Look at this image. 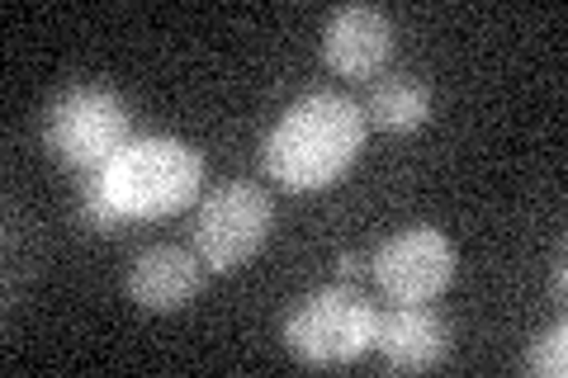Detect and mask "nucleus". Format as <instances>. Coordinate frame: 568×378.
<instances>
[{"instance_id":"1","label":"nucleus","mask_w":568,"mask_h":378,"mask_svg":"<svg viewBox=\"0 0 568 378\" xmlns=\"http://www.w3.org/2000/svg\"><path fill=\"white\" fill-rule=\"evenodd\" d=\"M365 110L351 95L317 90L284 110L261 147V171L290 194L336 185L365 152Z\"/></svg>"},{"instance_id":"2","label":"nucleus","mask_w":568,"mask_h":378,"mask_svg":"<svg viewBox=\"0 0 568 378\" xmlns=\"http://www.w3.org/2000/svg\"><path fill=\"white\" fill-rule=\"evenodd\" d=\"M100 180L123 218H166L200 200L204 156L181 137H133Z\"/></svg>"},{"instance_id":"3","label":"nucleus","mask_w":568,"mask_h":378,"mask_svg":"<svg viewBox=\"0 0 568 378\" xmlns=\"http://www.w3.org/2000/svg\"><path fill=\"white\" fill-rule=\"evenodd\" d=\"M133 142V104L104 85H71L43 114V147L71 171H104Z\"/></svg>"},{"instance_id":"4","label":"nucleus","mask_w":568,"mask_h":378,"mask_svg":"<svg viewBox=\"0 0 568 378\" xmlns=\"http://www.w3.org/2000/svg\"><path fill=\"white\" fill-rule=\"evenodd\" d=\"M375 331H379L375 303L361 289L327 284V289L308 294L284 317V350H290L298 365L342 369V365H355L365 350H375Z\"/></svg>"},{"instance_id":"5","label":"nucleus","mask_w":568,"mask_h":378,"mask_svg":"<svg viewBox=\"0 0 568 378\" xmlns=\"http://www.w3.org/2000/svg\"><path fill=\"white\" fill-rule=\"evenodd\" d=\"M275 227V200L256 180H223L209 190V200L194 223V251L213 275H233L246 260L261 256L265 237Z\"/></svg>"},{"instance_id":"6","label":"nucleus","mask_w":568,"mask_h":378,"mask_svg":"<svg viewBox=\"0 0 568 378\" xmlns=\"http://www.w3.org/2000/svg\"><path fill=\"white\" fill-rule=\"evenodd\" d=\"M455 265H459V256H455V242L446 232L407 227L375 251L369 275H375L379 294L388 303H432L450 289Z\"/></svg>"},{"instance_id":"7","label":"nucleus","mask_w":568,"mask_h":378,"mask_svg":"<svg viewBox=\"0 0 568 378\" xmlns=\"http://www.w3.org/2000/svg\"><path fill=\"white\" fill-rule=\"evenodd\" d=\"M394 58V20L379 6H342L323 24V62L346 81H375Z\"/></svg>"},{"instance_id":"8","label":"nucleus","mask_w":568,"mask_h":378,"mask_svg":"<svg viewBox=\"0 0 568 378\" xmlns=\"http://www.w3.org/2000/svg\"><path fill=\"white\" fill-rule=\"evenodd\" d=\"M204 275H209V265L200 260V251L156 242L148 251H138L123 289H129V298L142 313H181L204 289Z\"/></svg>"},{"instance_id":"9","label":"nucleus","mask_w":568,"mask_h":378,"mask_svg":"<svg viewBox=\"0 0 568 378\" xmlns=\"http://www.w3.org/2000/svg\"><path fill=\"white\" fill-rule=\"evenodd\" d=\"M375 350L394 374H426L446 365L450 355V321L426 303H398L394 313H379Z\"/></svg>"},{"instance_id":"10","label":"nucleus","mask_w":568,"mask_h":378,"mask_svg":"<svg viewBox=\"0 0 568 378\" xmlns=\"http://www.w3.org/2000/svg\"><path fill=\"white\" fill-rule=\"evenodd\" d=\"M365 123H375L384 133H417L426 119H432V85L407 76H379L369 81V95H365Z\"/></svg>"},{"instance_id":"11","label":"nucleus","mask_w":568,"mask_h":378,"mask_svg":"<svg viewBox=\"0 0 568 378\" xmlns=\"http://www.w3.org/2000/svg\"><path fill=\"white\" fill-rule=\"evenodd\" d=\"M77 213H81V227L85 232H100V237H114V232L129 223L123 213L114 208V200L104 194V180H100V171H91L81 180V200H77Z\"/></svg>"},{"instance_id":"12","label":"nucleus","mask_w":568,"mask_h":378,"mask_svg":"<svg viewBox=\"0 0 568 378\" xmlns=\"http://www.w3.org/2000/svg\"><path fill=\"white\" fill-rule=\"evenodd\" d=\"M526 374H536V378H564L568 374V327H555V331L530 340Z\"/></svg>"},{"instance_id":"13","label":"nucleus","mask_w":568,"mask_h":378,"mask_svg":"<svg viewBox=\"0 0 568 378\" xmlns=\"http://www.w3.org/2000/svg\"><path fill=\"white\" fill-rule=\"evenodd\" d=\"M369 260L365 256H355V251H342V260H336V275L342 279H355V275H365Z\"/></svg>"}]
</instances>
